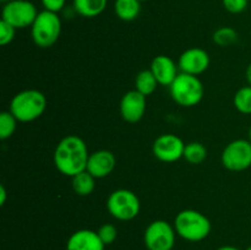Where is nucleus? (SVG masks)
I'll list each match as a JSON object with an SVG mask.
<instances>
[{
    "label": "nucleus",
    "mask_w": 251,
    "mask_h": 250,
    "mask_svg": "<svg viewBox=\"0 0 251 250\" xmlns=\"http://www.w3.org/2000/svg\"><path fill=\"white\" fill-rule=\"evenodd\" d=\"M88 149L86 142L77 135L63 137L54 150V166L61 174L73 178L76 174L86 171Z\"/></svg>",
    "instance_id": "obj_1"
},
{
    "label": "nucleus",
    "mask_w": 251,
    "mask_h": 250,
    "mask_svg": "<svg viewBox=\"0 0 251 250\" xmlns=\"http://www.w3.org/2000/svg\"><path fill=\"white\" fill-rule=\"evenodd\" d=\"M174 229L176 235L186 242L198 243L206 239L211 233L210 220L196 210H183L174 218Z\"/></svg>",
    "instance_id": "obj_2"
},
{
    "label": "nucleus",
    "mask_w": 251,
    "mask_h": 250,
    "mask_svg": "<svg viewBox=\"0 0 251 250\" xmlns=\"http://www.w3.org/2000/svg\"><path fill=\"white\" fill-rule=\"evenodd\" d=\"M47 108V98L38 90H24L16 93L10 102L9 110L20 123L38 119Z\"/></svg>",
    "instance_id": "obj_3"
},
{
    "label": "nucleus",
    "mask_w": 251,
    "mask_h": 250,
    "mask_svg": "<svg viewBox=\"0 0 251 250\" xmlns=\"http://www.w3.org/2000/svg\"><path fill=\"white\" fill-rule=\"evenodd\" d=\"M171 97L181 107H195L202 100L205 87L198 76L179 73L176 80L169 86Z\"/></svg>",
    "instance_id": "obj_4"
},
{
    "label": "nucleus",
    "mask_w": 251,
    "mask_h": 250,
    "mask_svg": "<svg viewBox=\"0 0 251 250\" xmlns=\"http://www.w3.org/2000/svg\"><path fill=\"white\" fill-rule=\"evenodd\" d=\"M61 33V20L56 12H38L31 26L32 41L39 48H49L58 42Z\"/></svg>",
    "instance_id": "obj_5"
},
{
    "label": "nucleus",
    "mask_w": 251,
    "mask_h": 250,
    "mask_svg": "<svg viewBox=\"0 0 251 250\" xmlns=\"http://www.w3.org/2000/svg\"><path fill=\"white\" fill-rule=\"evenodd\" d=\"M141 208L136 194L127 189H118L107 199V210L118 221H131L137 217Z\"/></svg>",
    "instance_id": "obj_6"
},
{
    "label": "nucleus",
    "mask_w": 251,
    "mask_h": 250,
    "mask_svg": "<svg viewBox=\"0 0 251 250\" xmlns=\"http://www.w3.org/2000/svg\"><path fill=\"white\" fill-rule=\"evenodd\" d=\"M176 237L174 225L164 220H156L145 229L144 243L147 250H173Z\"/></svg>",
    "instance_id": "obj_7"
},
{
    "label": "nucleus",
    "mask_w": 251,
    "mask_h": 250,
    "mask_svg": "<svg viewBox=\"0 0 251 250\" xmlns=\"http://www.w3.org/2000/svg\"><path fill=\"white\" fill-rule=\"evenodd\" d=\"M223 167L230 172H242L251 167V142L237 139L229 142L221 154Z\"/></svg>",
    "instance_id": "obj_8"
},
{
    "label": "nucleus",
    "mask_w": 251,
    "mask_h": 250,
    "mask_svg": "<svg viewBox=\"0 0 251 250\" xmlns=\"http://www.w3.org/2000/svg\"><path fill=\"white\" fill-rule=\"evenodd\" d=\"M38 11L36 5L29 0H12L2 7L1 20L6 21L15 28L31 27L36 20Z\"/></svg>",
    "instance_id": "obj_9"
},
{
    "label": "nucleus",
    "mask_w": 251,
    "mask_h": 250,
    "mask_svg": "<svg viewBox=\"0 0 251 250\" xmlns=\"http://www.w3.org/2000/svg\"><path fill=\"white\" fill-rule=\"evenodd\" d=\"M185 144L174 134H162L152 145L153 156L164 163H173L183 158Z\"/></svg>",
    "instance_id": "obj_10"
},
{
    "label": "nucleus",
    "mask_w": 251,
    "mask_h": 250,
    "mask_svg": "<svg viewBox=\"0 0 251 250\" xmlns=\"http://www.w3.org/2000/svg\"><path fill=\"white\" fill-rule=\"evenodd\" d=\"M211 63L210 55L202 48H189L180 54L178 59V68L180 73L198 76L205 73Z\"/></svg>",
    "instance_id": "obj_11"
},
{
    "label": "nucleus",
    "mask_w": 251,
    "mask_h": 250,
    "mask_svg": "<svg viewBox=\"0 0 251 250\" xmlns=\"http://www.w3.org/2000/svg\"><path fill=\"white\" fill-rule=\"evenodd\" d=\"M146 96L140 93L139 91L131 90L125 93L120 100V115L127 123L140 122L146 113L147 102Z\"/></svg>",
    "instance_id": "obj_12"
},
{
    "label": "nucleus",
    "mask_w": 251,
    "mask_h": 250,
    "mask_svg": "<svg viewBox=\"0 0 251 250\" xmlns=\"http://www.w3.org/2000/svg\"><path fill=\"white\" fill-rule=\"evenodd\" d=\"M115 164H117V159L113 152L108 150H98L90 153L86 171L96 179H102L114 171Z\"/></svg>",
    "instance_id": "obj_13"
},
{
    "label": "nucleus",
    "mask_w": 251,
    "mask_h": 250,
    "mask_svg": "<svg viewBox=\"0 0 251 250\" xmlns=\"http://www.w3.org/2000/svg\"><path fill=\"white\" fill-rule=\"evenodd\" d=\"M150 70L154 75L156 80L162 86H171L178 76V64L167 55H157L152 59Z\"/></svg>",
    "instance_id": "obj_14"
},
{
    "label": "nucleus",
    "mask_w": 251,
    "mask_h": 250,
    "mask_svg": "<svg viewBox=\"0 0 251 250\" xmlns=\"http://www.w3.org/2000/svg\"><path fill=\"white\" fill-rule=\"evenodd\" d=\"M104 247L98 233L91 229L76 230L66 242V250H104Z\"/></svg>",
    "instance_id": "obj_15"
},
{
    "label": "nucleus",
    "mask_w": 251,
    "mask_h": 250,
    "mask_svg": "<svg viewBox=\"0 0 251 250\" xmlns=\"http://www.w3.org/2000/svg\"><path fill=\"white\" fill-rule=\"evenodd\" d=\"M107 2L108 0H73V7L80 16L92 19L104 11Z\"/></svg>",
    "instance_id": "obj_16"
},
{
    "label": "nucleus",
    "mask_w": 251,
    "mask_h": 250,
    "mask_svg": "<svg viewBox=\"0 0 251 250\" xmlns=\"http://www.w3.org/2000/svg\"><path fill=\"white\" fill-rule=\"evenodd\" d=\"M141 11V1L139 0H115L114 12L122 21L130 22L137 19Z\"/></svg>",
    "instance_id": "obj_17"
},
{
    "label": "nucleus",
    "mask_w": 251,
    "mask_h": 250,
    "mask_svg": "<svg viewBox=\"0 0 251 250\" xmlns=\"http://www.w3.org/2000/svg\"><path fill=\"white\" fill-rule=\"evenodd\" d=\"M71 184H73V189L76 195L88 196L95 190L96 178L91 175L87 171H83L71 178Z\"/></svg>",
    "instance_id": "obj_18"
},
{
    "label": "nucleus",
    "mask_w": 251,
    "mask_h": 250,
    "mask_svg": "<svg viewBox=\"0 0 251 250\" xmlns=\"http://www.w3.org/2000/svg\"><path fill=\"white\" fill-rule=\"evenodd\" d=\"M158 85V81L156 80L151 70L140 71L136 75V78H135V90L139 91L140 93H142L146 97L152 95Z\"/></svg>",
    "instance_id": "obj_19"
},
{
    "label": "nucleus",
    "mask_w": 251,
    "mask_h": 250,
    "mask_svg": "<svg viewBox=\"0 0 251 250\" xmlns=\"http://www.w3.org/2000/svg\"><path fill=\"white\" fill-rule=\"evenodd\" d=\"M207 157V150L201 142L193 141L185 145L183 158L190 164H201Z\"/></svg>",
    "instance_id": "obj_20"
},
{
    "label": "nucleus",
    "mask_w": 251,
    "mask_h": 250,
    "mask_svg": "<svg viewBox=\"0 0 251 250\" xmlns=\"http://www.w3.org/2000/svg\"><path fill=\"white\" fill-rule=\"evenodd\" d=\"M212 41L220 47H229L238 41V32L229 26L220 27L213 32Z\"/></svg>",
    "instance_id": "obj_21"
},
{
    "label": "nucleus",
    "mask_w": 251,
    "mask_h": 250,
    "mask_svg": "<svg viewBox=\"0 0 251 250\" xmlns=\"http://www.w3.org/2000/svg\"><path fill=\"white\" fill-rule=\"evenodd\" d=\"M235 109L242 114H251V86H244L235 92L233 98Z\"/></svg>",
    "instance_id": "obj_22"
},
{
    "label": "nucleus",
    "mask_w": 251,
    "mask_h": 250,
    "mask_svg": "<svg viewBox=\"0 0 251 250\" xmlns=\"http://www.w3.org/2000/svg\"><path fill=\"white\" fill-rule=\"evenodd\" d=\"M17 119L11 114L10 110L0 113V139L2 141L10 139L16 130Z\"/></svg>",
    "instance_id": "obj_23"
},
{
    "label": "nucleus",
    "mask_w": 251,
    "mask_h": 250,
    "mask_svg": "<svg viewBox=\"0 0 251 250\" xmlns=\"http://www.w3.org/2000/svg\"><path fill=\"white\" fill-rule=\"evenodd\" d=\"M98 235H100V240L103 242L104 245H110L115 242V239L118 238V229L114 225H110V223H105L102 225L97 230Z\"/></svg>",
    "instance_id": "obj_24"
},
{
    "label": "nucleus",
    "mask_w": 251,
    "mask_h": 250,
    "mask_svg": "<svg viewBox=\"0 0 251 250\" xmlns=\"http://www.w3.org/2000/svg\"><path fill=\"white\" fill-rule=\"evenodd\" d=\"M15 34H16V28L1 20L0 21V44L6 46V44L11 43L15 38Z\"/></svg>",
    "instance_id": "obj_25"
},
{
    "label": "nucleus",
    "mask_w": 251,
    "mask_h": 250,
    "mask_svg": "<svg viewBox=\"0 0 251 250\" xmlns=\"http://www.w3.org/2000/svg\"><path fill=\"white\" fill-rule=\"evenodd\" d=\"M249 0H222L225 9L230 14H242L248 7Z\"/></svg>",
    "instance_id": "obj_26"
},
{
    "label": "nucleus",
    "mask_w": 251,
    "mask_h": 250,
    "mask_svg": "<svg viewBox=\"0 0 251 250\" xmlns=\"http://www.w3.org/2000/svg\"><path fill=\"white\" fill-rule=\"evenodd\" d=\"M44 10H48L51 12H60L65 7L66 0H41Z\"/></svg>",
    "instance_id": "obj_27"
},
{
    "label": "nucleus",
    "mask_w": 251,
    "mask_h": 250,
    "mask_svg": "<svg viewBox=\"0 0 251 250\" xmlns=\"http://www.w3.org/2000/svg\"><path fill=\"white\" fill-rule=\"evenodd\" d=\"M6 189H5V186L0 185V205H5V202H6Z\"/></svg>",
    "instance_id": "obj_28"
},
{
    "label": "nucleus",
    "mask_w": 251,
    "mask_h": 250,
    "mask_svg": "<svg viewBox=\"0 0 251 250\" xmlns=\"http://www.w3.org/2000/svg\"><path fill=\"white\" fill-rule=\"evenodd\" d=\"M245 78L248 81V85L251 86V63L248 65L247 70H245Z\"/></svg>",
    "instance_id": "obj_29"
},
{
    "label": "nucleus",
    "mask_w": 251,
    "mask_h": 250,
    "mask_svg": "<svg viewBox=\"0 0 251 250\" xmlns=\"http://www.w3.org/2000/svg\"><path fill=\"white\" fill-rule=\"evenodd\" d=\"M217 250H240L239 248H235L233 245H223V247L218 248Z\"/></svg>",
    "instance_id": "obj_30"
},
{
    "label": "nucleus",
    "mask_w": 251,
    "mask_h": 250,
    "mask_svg": "<svg viewBox=\"0 0 251 250\" xmlns=\"http://www.w3.org/2000/svg\"><path fill=\"white\" fill-rule=\"evenodd\" d=\"M249 141L251 142V126H250V129H249Z\"/></svg>",
    "instance_id": "obj_31"
},
{
    "label": "nucleus",
    "mask_w": 251,
    "mask_h": 250,
    "mask_svg": "<svg viewBox=\"0 0 251 250\" xmlns=\"http://www.w3.org/2000/svg\"><path fill=\"white\" fill-rule=\"evenodd\" d=\"M2 2H5V4H6V2H9V1H12V0H1Z\"/></svg>",
    "instance_id": "obj_32"
},
{
    "label": "nucleus",
    "mask_w": 251,
    "mask_h": 250,
    "mask_svg": "<svg viewBox=\"0 0 251 250\" xmlns=\"http://www.w3.org/2000/svg\"><path fill=\"white\" fill-rule=\"evenodd\" d=\"M245 250H251V245H250V247H248L247 249H245Z\"/></svg>",
    "instance_id": "obj_33"
},
{
    "label": "nucleus",
    "mask_w": 251,
    "mask_h": 250,
    "mask_svg": "<svg viewBox=\"0 0 251 250\" xmlns=\"http://www.w3.org/2000/svg\"><path fill=\"white\" fill-rule=\"evenodd\" d=\"M139 1H141V2H144V1H149V0H139Z\"/></svg>",
    "instance_id": "obj_34"
}]
</instances>
